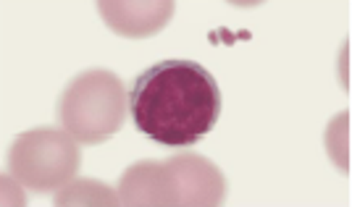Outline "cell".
Segmentation results:
<instances>
[{"label": "cell", "mask_w": 352, "mask_h": 207, "mask_svg": "<svg viewBox=\"0 0 352 207\" xmlns=\"http://www.w3.org/2000/svg\"><path fill=\"white\" fill-rule=\"evenodd\" d=\"M129 113L147 139L163 147H192L219 123V82L195 60L153 63L129 89Z\"/></svg>", "instance_id": "cell-1"}, {"label": "cell", "mask_w": 352, "mask_h": 207, "mask_svg": "<svg viewBox=\"0 0 352 207\" xmlns=\"http://www.w3.org/2000/svg\"><path fill=\"white\" fill-rule=\"evenodd\" d=\"M58 119L74 139L98 145L124 126L126 92L116 74L89 69L69 82L58 103Z\"/></svg>", "instance_id": "cell-2"}, {"label": "cell", "mask_w": 352, "mask_h": 207, "mask_svg": "<svg viewBox=\"0 0 352 207\" xmlns=\"http://www.w3.org/2000/svg\"><path fill=\"white\" fill-rule=\"evenodd\" d=\"M79 160L82 152L72 134L40 126L14 139L8 152V171L21 186L43 194L60 189L66 181H72Z\"/></svg>", "instance_id": "cell-3"}, {"label": "cell", "mask_w": 352, "mask_h": 207, "mask_svg": "<svg viewBox=\"0 0 352 207\" xmlns=\"http://www.w3.org/2000/svg\"><path fill=\"white\" fill-rule=\"evenodd\" d=\"M174 178L176 207H210L221 205L226 197V181L216 165L200 155H176L166 160Z\"/></svg>", "instance_id": "cell-4"}, {"label": "cell", "mask_w": 352, "mask_h": 207, "mask_svg": "<svg viewBox=\"0 0 352 207\" xmlns=\"http://www.w3.org/2000/svg\"><path fill=\"white\" fill-rule=\"evenodd\" d=\"M118 202L134 207H174V178L166 163L142 160L118 181Z\"/></svg>", "instance_id": "cell-5"}, {"label": "cell", "mask_w": 352, "mask_h": 207, "mask_svg": "<svg viewBox=\"0 0 352 207\" xmlns=\"http://www.w3.org/2000/svg\"><path fill=\"white\" fill-rule=\"evenodd\" d=\"M105 24L124 37H147L166 27L174 3H100Z\"/></svg>", "instance_id": "cell-6"}]
</instances>
